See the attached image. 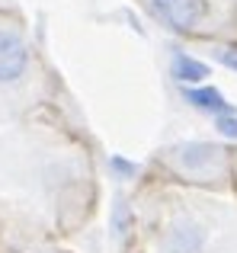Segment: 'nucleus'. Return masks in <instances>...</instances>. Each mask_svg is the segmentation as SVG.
<instances>
[{
    "label": "nucleus",
    "instance_id": "f257e3e1",
    "mask_svg": "<svg viewBox=\"0 0 237 253\" xmlns=\"http://www.w3.org/2000/svg\"><path fill=\"white\" fill-rule=\"evenodd\" d=\"M151 13L173 32H193L205 19V0H148Z\"/></svg>",
    "mask_w": 237,
    "mask_h": 253
},
{
    "label": "nucleus",
    "instance_id": "f03ea898",
    "mask_svg": "<svg viewBox=\"0 0 237 253\" xmlns=\"http://www.w3.org/2000/svg\"><path fill=\"white\" fill-rule=\"evenodd\" d=\"M29 68V45L19 32L0 29V84H16Z\"/></svg>",
    "mask_w": 237,
    "mask_h": 253
},
{
    "label": "nucleus",
    "instance_id": "7ed1b4c3",
    "mask_svg": "<svg viewBox=\"0 0 237 253\" xmlns=\"http://www.w3.org/2000/svg\"><path fill=\"white\" fill-rule=\"evenodd\" d=\"M170 154H173V164L180 170L199 173V170L212 167V164L218 161L221 148H218V144H212V141H183V144H176Z\"/></svg>",
    "mask_w": 237,
    "mask_h": 253
},
{
    "label": "nucleus",
    "instance_id": "20e7f679",
    "mask_svg": "<svg viewBox=\"0 0 237 253\" xmlns=\"http://www.w3.org/2000/svg\"><path fill=\"white\" fill-rule=\"evenodd\" d=\"M205 247V228L196 221H173L163 237V250L167 253H199Z\"/></svg>",
    "mask_w": 237,
    "mask_h": 253
},
{
    "label": "nucleus",
    "instance_id": "39448f33",
    "mask_svg": "<svg viewBox=\"0 0 237 253\" xmlns=\"http://www.w3.org/2000/svg\"><path fill=\"white\" fill-rule=\"evenodd\" d=\"M183 99H186L189 106H196V109H202V112H215V116L231 112V103L225 99V93H221L218 86H208V84L183 86Z\"/></svg>",
    "mask_w": 237,
    "mask_h": 253
},
{
    "label": "nucleus",
    "instance_id": "423d86ee",
    "mask_svg": "<svg viewBox=\"0 0 237 253\" xmlns=\"http://www.w3.org/2000/svg\"><path fill=\"white\" fill-rule=\"evenodd\" d=\"M170 74L183 86H199L208 77V64L199 61V58H193V55H186V51H176L173 61H170Z\"/></svg>",
    "mask_w": 237,
    "mask_h": 253
},
{
    "label": "nucleus",
    "instance_id": "0eeeda50",
    "mask_svg": "<svg viewBox=\"0 0 237 253\" xmlns=\"http://www.w3.org/2000/svg\"><path fill=\"white\" fill-rule=\"evenodd\" d=\"M113 231H116L118 241H125V234L131 231V211L122 199H116V205H113Z\"/></svg>",
    "mask_w": 237,
    "mask_h": 253
},
{
    "label": "nucleus",
    "instance_id": "6e6552de",
    "mask_svg": "<svg viewBox=\"0 0 237 253\" xmlns=\"http://www.w3.org/2000/svg\"><path fill=\"white\" fill-rule=\"evenodd\" d=\"M215 128H218L221 138H231V141H237V116H234V112L215 116Z\"/></svg>",
    "mask_w": 237,
    "mask_h": 253
},
{
    "label": "nucleus",
    "instance_id": "1a4fd4ad",
    "mask_svg": "<svg viewBox=\"0 0 237 253\" xmlns=\"http://www.w3.org/2000/svg\"><path fill=\"white\" fill-rule=\"evenodd\" d=\"M109 167H113V173L118 179H128V176H135L138 173V164H131V161H125V157H109Z\"/></svg>",
    "mask_w": 237,
    "mask_h": 253
},
{
    "label": "nucleus",
    "instance_id": "9d476101",
    "mask_svg": "<svg viewBox=\"0 0 237 253\" xmlns=\"http://www.w3.org/2000/svg\"><path fill=\"white\" fill-rule=\"evenodd\" d=\"M218 61L225 64V68H231V71H237V48H221Z\"/></svg>",
    "mask_w": 237,
    "mask_h": 253
}]
</instances>
